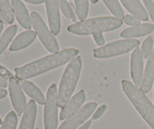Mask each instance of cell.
<instances>
[{"label": "cell", "instance_id": "37", "mask_svg": "<svg viewBox=\"0 0 154 129\" xmlns=\"http://www.w3.org/2000/svg\"><path fill=\"white\" fill-rule=\"evenodd\" d=\"M90 1L92 3H93V4H95V3L98 2V1H99V0H90Z\"/></svg>", "mask_w": 154, "mask_h": 129}, {"label": "cell", "instance_id": "34", "mask_svg": "<svg viewBox=\"0 0 154 129\" xmlns=\"http://www.w3.org/2000/svg\"><path fill=\"white\" fill-rule=\"evenodd\" d=\"M23 1L34 5H40L42 4L43 2H45V0H23Z\"/></svg>", "mask_w": 154, "mask_h": 129}, {"label": "cell", "instance_id": "28", "mask_svg": "<svg viewBox=\"0 0 154 129\" xmlns=\"http://www.w3.org/2000/svg\"><path fill=\"white\" fill-rule=\"evenodd\" d=\"M152 21L154 22V2L153 0H143Z\"/></svg>", "mask_w": 154, "mask_h": 129}, {"label": "cell", "instance_id": "2", "mask_svg": "<svg viewBox=\"0 0 154 129\" xmlns=\"http://www.w3.org/2000/svg\"><path fill=\"white\" fill-rule=\"evenodd\" d=\"M122 20L115 17H99L79 21L68 27V31L79 36L94 35L109 32L120 28Z\"/></svg>", "mask_w": 154, "mask_h": 129}, {"label": "cell", "instance_id": "1", "mask_svg": "<svg viewBox=\"0 0 154 129\" xmlns=\"http://www.w3.org/2000/svg\"><path fill=\"white\" fill-rule=\"evenodd\" d=\"M79 53L76 48H64L56 54H50L14 69L18 80L23 81L56 69L73 60Z\"/></svg>", "mask_w": 154, "mask_h": 129}, {"label": "cell", "instance_id": "30", "mask_svg": "<svg viewBox=\"0 0 154 129\" xmlns=\"http://www.w3.org/2000/svg\"><path fill=\"white\" fill-rule=\"evenodd\" d=\"M0 76L2 77H4L6 79H10L11 77H13V74L8 70V69H6L5 66H3L2 65L0 64Z\"/></svg>", "mask_w": 154, "mask_h": 129}, {"label": "cell", "instance_id": "3", "mask_svg": "<svg viewBox=\"0 0 154 129\" xmlns=\"http://www.w3.org/2000/svg\"><path fill=\"white\" fill-rule=\"evenodd\" d=\"M81 68L82 60L80 56L75 57L66 66L59 86L58 107L60 108H63L72 98L79 80Z\"/></svg>", "mask_w": 154, "mask_h": 129}, {"label": "cell", "instance_id": "11", "mask_svg": "<svg viewBox=\"0 0 154 129\" xmlns=\"http://www.w3.org/2000/svg\"><path fill=\"white\" fill-rule=\"evenodd\" d=\"M141 49L138 47L135 48L131 55L130 73L131 77L135 85L140 86L143 79V69H144V60Z\"/></svg>", "mask_w": 154, "mask_h": 129}, {"label": "cell", "instance_id": "25", "mask_svg": "<svg viewBox=\"0 0 154 129\" xmlns=\"http://www.w3.org/2000/svg\"><path fill=\"white\" fill-rule=\"evenodd\" d=\"M59 2L60 8L63 15L69 19H72L73 21H75V15L72 9V4H70L66 0H59Z\"/></svg>", "mask_w": 154, "mask_h": 129}, {"label": "cell", "instance_id": "10", "mask_svg": "<svg viewBox=\"0 0 154 129\" xmlns=\"http://www.w3.org/2000/svg\"><path fill=\"white\" fill-rule=\"evenodd\" d=\"M47 16L51 31L54 36L60 33L61 29V19L60 14L59 0H45Z\"/></svg>", "mask_w": 154, "mask_h": 129}, {"label": "cell", "instance_id": "21", "mask_svg": "<svg viewBox=\"0 0 154 129\" xmlns=\"http://www.w3.org/2000/svg\"><path fill=\"white\" fill-rule=\"evenodd\" d=\"M0 17L7 24L14 22L13 9L9 0H0Z\"/></svg>", "mask_w": 154, "mask_h": 129}, {"label": "cell", "instance_id": "33", "mask_svg": "<svg viewBox=\"0 0 154 129\" xmlns=\"http://www.w3.org/2000/svg\"><path fill=\"white\" fill-rule=\"evenodd\" d=\"M91 124H92V120L91 119H90V120L87 121L85 123H84V125H82L81 127H79L78 129H89L90 128V125H91Z\"/></svg>", "mask_w": 154, "mask_h": 129}, {"label": "cell", "instance_id": "16", "mask_svg": "<svg viewBox=\"0 0 154 129\" xmlns=\"http://www.w3.org/2000/svg\"><path fill=\"white\" fill-rule=\"evenodd\" d=\"M36 38L35 32L32 30H26L18 35L10 45L11 51H17L26 48L31 45Z\"/></svg>", "mask_w": 154, "mask_h": 129}, {"label": "cell", "instance_id": "24", "mask_svg": "<svg viewBox=\"0 0 154 129\" xmlns=\"http://www.w3.org/2000/svg\"><path fill=\"white\" fill-rule=\"evenodd\" d=\"M17 122V113L14 111H10L5 117L0 129H16Z\"/></svg>", "mask_w": 154, "mask_h": 129}, {"label": "cell", "instance_id": "12", "mask_svg": "<svg viewBox=\"0 0 154 129\" xmlns=\"http://www.w3.org/2000/svg\"><path fill=\"white\" fill-rule=\"evenodd\" d=\"M85 100V92L84 90H80L72 98H71L67 104L62 108L60 114V120H65L77 113L80 110L81 106L84 104Z\"/></svg>", "mask_w": 154, "mask_h": 129}, {"label": "cell", "instance_id": "35", "mask_svg": "<svg viewBox=\"0 0 154 129\" xmlns=\"http://www.w3.org/2000/svg\"><path fill=\"white\" fill-rule=\"evenodd\" d=\"M8 95V91L5 89H0V100L3 99V98H5Z\"/></svg>", "mask_w": 154, "mask_h": 129}, {"label": "cell", "instance_id": "41", "mask_svg": "<svg viewBox=\"0 0 154 129\" xmlns=\"http://www.w3.org/2000/svg\"><path fill=\"white\" fill-rule=\"evenodd\" d=\"M0 21H1V20H0Z\"/></svg>", "mask_w": 154, "mask_h": 129}, {"label": "cell", "instance_id": "19", "mask_svg": "<svg viewBox=\"0 0 154 129\" xmlns=\"http://www.w3.org/2000/svg\"><path fill=\"white\" fill-rule=\"evenodd\" d=\"M21 87L23 90L32 98L34 101L40 105H44L45 104V98L40 89L31 82L30 81L23 80L21 82Z\"/></svg>", "mask_w": 154, "mask_h": 129}, {"label": "cell", "instance_id": "38", "mask_svg": "<svg viewBox=\"0 0 154 129\" xmlns=\"http://www.w3.org/2000/svg\"><path fill=\"white\" fill-rule=\"evenodd\" d=\"M2 119L0 118V125H2Z\"/></svg>", "mask_w": 154, "mask_h": 129}, {"label": "cell", "instance_id": "31", "mask_svg": "<svg viewBox=\"0 0 154 129\" xmlns=\"http://www.w3.org/2000/svg\"><path fill=\"white\" fill-rule=\"evenodd\" d=\"M93 39L96 42V43L99 46H103L104 44H105V39H104V36L102 35V33H97V34L93 35Z\"/></svg>", "mask_w": 154, "mask_h": 129}, {"label": "cell", "instance_id": "6", "mask_svg": "<svg viewBox=\"0 0 154 129\" xmlns=\"http://www.w3.org/2000/svg\"><path fill=\"white\" fill-rule=\"evenodd\" d=\"M30 16L32 20V26L45 48L52 54L59 52L60 47L58 42L54 36V34L48 28L40 15L36 11H32Z\"/></svg>", "mask_w": 154, "mask_h": 129}, {"label": "cell", "instance_id": "7", "mask_svg": "<svg viewBox=\"0 0 154 129\" xmlns=\"http://www.w3.org/2000/svg\"><path fill=\"white\" fill-rule=\"evenodd\" d=\"M45 129L58 128V91L55 84L51 85L47 92L44 109Z\"/></svg>", "mask_w": 154, "mask_h": 129}, {"label": "cell", "instance_id": "9", "mask_svg": "<svg viewBox=\"0 0 154 129\" xmlns=\"http://www.w3.org/2000/svg\"><path fill=\"white\" fill-rule=\"evenodd\" d=\"M97 107L96 102H90L62 123L59 129H76L90 118Z\"/></svg>", "mask_w": 154, "mask_h": 129}, {"label": "cell", "instance_id": "29", "mask_svg": "<svg viewBox=\"0 0 154 129\" xmlns=\"http://www.w3.org/2000/svg\"><path fill=\"white\" fill-rule=\"evenodd\" d=\"M106 110H107L106 104H102V105H101L100 107H99V108L96 110V112L93 113L92 119H93V120H96V119H99V118H100L101 116L104 114V113L106 111Z\"/></svg>", "mask_w": 154, "mask_h": 129}, {"label": "cell", "instance_id": "27", "mask_svg": "<svg viewBox=\"0 0 154 129\" xmlns=\"http://www.w3.org/2000/svg\"><path fill=\"white\" fill-rule=\"evenodd\" d=\"M123 21L127 25L132 26V27H135V26L141 24V21L134 15H126L123 18Z\"/></svg>", "mask_w": 154, "mask_h": 129}, {"label": "cell", "instance_id": "26", "mask_svg": "<svg viewBox=\"0 0 154 129\" xmlns=\"http://www.w3.org/2000/svg\"><path fill=\"white\" fill-rule=\"evenodd\" d=\"M153 39L151 36H147L145 39V40L144 41L142 44V46H141V54H142L143 57L144 59L149 58V57L150 56V54H152V51H153Z\"/></svg>", "mask_w": 154, "mask_h": 129}, {"label": "cell", "instance_id": "22", "mask_svg": "<svg viewBox=\"0 0 154 129\" xmlns=\"http://www.w3.org/2000/svg\"><path fill=\"white\" fill-rule=\"evenodd\" d=\"M75 11L80 21H84L89 12V0H75Z\"/></svg>", "mask_w": 154, "mask_h": 129}, {"label": "cell", "instance_id": "14", "mask_svg": "<svg viewBox=\"0 0 154 129\" xmlns=\"http://www.w3.org/2000/svg\"><path fill=\"white\" fill-rule=\"evenodd\" d=\"M154 82V48L152 54L147 60L145 71L143 76V79L139 86V89L144 94L148 93L152 89Z\"/></svg>", "mask_w": 154, "mask_h": 129}, {"label": "cell", "instance_id": "32", "mask_svg": "<svg viewBox=\"0 0 154 129\" xmlns=\"http://www.w3.org/2000/svg\"><path fill=\"white\" fill-rule=\"evenodd\" d=\"M8 85V83L6 79L0 76V89H4Z\"/></svg>", "mask_w": 154, "mask_h": 129}, {"label": "cell", "instance_id": "18", "mask_svg": "<svg viewBox=\"0 0 154 129\" xmlns=\"http://www.w3.org/2000/svg\"><path fill=\"white\" fill-rule=\"evenodd\" d=\"M126 10L140 21H147L148 15L139 0H120Z\"/></svg>", "mask_w": 154, "mask_h": 129}, {"label": "cell", "instance_id": "17", "mask_svg": "<svg viewBox=\"0 0 154 129\" xmlns=\"http://www.w3.org/2000/svg\"><path fill=\"white\" fill-rule=\"evenodd\" d=\"M36 114H37V107H36L35 101L31 100L27 104L26 108L21 119L19 129H34Z\"/></svg>", "mask_w": 154, "mask_h": 129}, {"label": "cell", "instance_id": "39", "mask_svg": "<svg viewBox=\"0 0 154 129\" xmlns=\"http://www.w3.org/2000/svg\"><path fill=\"white\" fill-rule=\"evenodd\" d=\"M35 129H39V128H35Z\"/></svg>", "mask_w": 154, "mask_h": 129}, {"label": "cell", "instance_id": "36", "mask_svg": "<svg viewBox=\"0 0 154 129\" xmlns=\"http://www.w3.org/2000/svg\"><path fill=\"white\" fill-rule=\"evenodd\" d=\"M2 30H3V23H2V21H0V36H1Z\"/></svg>", "mask_w": 154, "mask_h": 129}, {"label": "cell", "instance_id": "4", "mask_svg": "<svg viewBox=\"0 0 154 129\" xmlns=\"http://www.w3.org/2000/svg\"><path fill=\"white\" fill-rule=\"evenodd\" d=\"M122 89L132 105L152 129H154V106L144 92L128 80H123Z\"/></svg>", "mask_w": 154, "mask_h": 129}, {"label": "cell", "instance_id": "20", "mask_svg": "<svg viewBox=\"0 0 154 129\" xmlns=\"http://www.w3.org/2000/svg\"><path fill=\"white\" fill-rule=\"evenodd\" d=\"M17 30V27L14 24L8 27L1 35L0 36V55L4 52L5 50L8 46L9 43L11 42L14 36L16 34Z\"/></svg>", "mask_w": 154, "mask_h": 129}, {"label": "cell", "instance_id": "8", "mask_svg": "<svg viewBox=\"0 0 154 129\" xmlns=\"http://www.w3.org/2000/svg\"><path fill=\"white\" fill-rule=\"evenodd\" d=\"M22 87L16 77H11L8 82V92L11 101L17 116H20L26 108V100Z\"/></svg>", "mask_w": 154, "mask_h": 129}, {"label": "cell", "instance_id": "23", "mask_svg": "<svg viewBox=\"0 0 154 129\" xmlns=\"http://www.w3.org/2000/svg\"><path fill=\"white\" fill-rule=\"evenodd\" d=\"M110 11L115 16V18L122 20L124 18V11L117 0H102Z\"/></svg>", "mask_w": 154, "mask_h": 129}, {"label": "cell", "instance_id": "13", "mask_svg": "<svg viewBox=\"0 0 154 129\" xmlns=\"http://www.w3.org/2000/svg\"><path fill=\"white\" fill-rule=\"evenodd\" d=\"M14 15L20 26L26 30H30L32 27L31 16L21 0H11Z\"/></svg>", "mask_w": 154, "mask_h": 129}, {"label": "cell", "instance_id": "5", "mask_svg": "<svg viewBox=\"0 0 154 129\" xmlns=\"http://www.w3.org/2000/svg\"><path fill=\"white\" fill-rule=\"evenodd\" d=\"M139 44V41L133 39L115 41L93 50V56L98 59L116 57L135 49L138 47Z\"/></svg>", "mask_w": 154, "mask_h": 129}, {"label": "cell", "instance_id": "15", "mask_svg": "<svg viewBox=\"0 0 154 129\" xmlns=\"http://www.w3.org/2000/svg\"><path fill=\"white\" fill-rule=\"evenodd\" d=\"M154 30V24H141L135 27L126 28L120 33V36L125 39L141 37L151 33Z\"/></svg>", "mask_w": 154, "mask_h": 129}, {"label": "cell", "instance_id": "40", "mask_svg": "<svg viewBox=\"0 0 154 129\" xmlns=\"http://www.w3.org/2000/svg\"><path fill=\"white\" fill-rule=\"evenodd\" d=\"M153 2H154V0H153Z\"/></svg>", "mask_w": 154, "mask_h": 129}]
</instances>
